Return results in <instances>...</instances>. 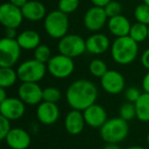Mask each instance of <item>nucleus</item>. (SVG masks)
Here are the masks:
<instances>
[{"instance_id":"1","label":"nucleus","mask_w":149,"mask_h":149,"mask_svg":"<svg viewBox=\"0 0 149 149\" xmlns=\"http://www.w3.org/2000/svg\"><path fill=\"white\" fill-rule=\"evenodd\" d=\"M98 98L97 86L86 79L76 80L68 87L65 99L72 109L84 111L86 108L96 103Z\"/></svg>"},{"instance_id":"2","label":"nucleus","mask_w":149,"mask_h":149,"mask_svg":"<svg viewBox=\"0 0 149 149\" xmlns=\"http://www.w3.org/2000/svg\"><path fill=\"white\" fill-rule=\"evenodd\" d=\"M139 43L132 39L130 36L116 38L110 46V54L116 63L127 65L134 61L138 56Z\"/></svg>"},{"instance_id":"3","label":"nucleus","mask_w":149,"mask_h":149,"mask_svg":"<svg viewBox=\"0 0 149 149\" xmlns=\"http://www.w3.org/2000/svg\"><path fill=\"white\" fill-rule=\"evenodd\" d=\"M100 137L105 143L123 142L128 137L130 127L127 120L120 116L108 118L105 124L99 129Z\"/></svg>"},{"instance_id":"4","label":"nucleus","mask_w":149,"mask_h":149,"mask_svg":"<svg viewBox=\"0 0 149 149\" xmlns=\"http://www.w3.org/2000/svg\"><path fill=\"white\" fill-rule=\"evenodd\" d=\"M70 21L66 13L57 10H52L44 19V29L47 35L52 39H61L68 34Z\"/></svg>"},{"instance_id":"5","label":"nucleus","mask_w":149,"mask_h":149,"mask_svg":"<svg viewBox=\"0 0 149 149\" xmlns=\"http://www.w3.org/2000/svg\"><path fill=\"white\" fill-rule=\"evenodd\" d=\"M19 80L22 83H39L45 77L47 64L37 59H27L17 68Z\"/></svg>"},{"instance_id":"6","label":"nucleus","mask_w":149,"mask_h":149,"mask_svg":"<svg viewBox=\"0 0 149 149\" xmlns=\"http://www.w3.org/2000/svg\"><path fill=\"white\" fill-rule=\"evenodd\" d=\"M57 48L59 53L70 58L79 57L87 51L86 40L77 34H66L64 37L59 39Z\"/></svg>"},{"instance_id":"7","label":"nucleus","mask_w":149,"mask_h":149,"mask_svg":"<svg viewBox=\"0 0 149 149\" xmlns=\"http://www.w3.org/2000/svg\"><path fill=\"white\" fill-rule=\"evenodd\" d=\"M21 51L17 39L3 37L0 40V68H13L21 57Z\"/></svg>"},{"instance_id":"8","label":"nucleus","mask_w":149,"mask_h":149,"mask_svg":"<svg viewBox=\"0 0 149 149\" xmlns=\"http://www.w3.org/2000/svg\"><path fill=\"white\" fill-rule=\"evenodd\" d=\"M47 70L56 79L68 78L74 70V58L59 53L52 56L47 62Z\"/></svg>"},{"instance_id":"9","label":"nucleus","mask_w":149,"mask_h":149,"mask_svg":"<svg viewBox=\"0 0 149 149\" xmlns=\"http://www.w3.org/2000/svg\"><path fill=\"white\" fill-rule=\"evenodd\" d=\"M100 85L102 89L108 94L116 95L122 93L126 87L125 78L120 72L114 70H108L100 78Z\"/></svg>"},{"instance_id":"10","label":"nucleus","mask_w":149,"mask_h":149,"mask_svg":"<svg viewBox=\"0 0 149 149\" xmlns=\"http://www.w3.org/2000/svg\"><path fill=\"white\" fill-rule=\"evenodd\" d=\"M25 19L22 8L13 5L10 2H5L0 6V23L4 28L17 29Z\"/></svg>"},{"instance_id":"11","label":"nucleus","mask_w":149,"mask_h":149,"mask_svg":"<svg viewBox=\"0 0 149 149\" xmlns=\"http://www.w3.org/2000/svg\"><path fill=\"white\" fill-rule=\"evenodd\" d=\"M108 22V17L103 7L93 6L86 11L84 15V26L90 32L97 33Z\"/></svg>"},{"instance_id":"12","label":"nucleus","mask_w":149,"mask_h":149,"mask_svg":"<svg viewBox=\"0 0 149 149\" xmlns=\"http://www.w3.org/2000/svg\"><path fill=\"white\" fill-rule=\"evenodd\" d=\"M26 112V103L19 97H7L0 102V114L10 120H17Z\"/></svg>"},{"instance_id":"13","label":"nucleus","mask_w":149,"mask_h":149,"mask_svg":"<svg viewBox=\"0 0 149 149\" xmlns=\"http://www.w3.org/2000/svg\"><path fill=\"white\" fill-rule=\"evenodd\" d=\"M17 93L19 99L28 105H38L43 101V89L38 83H22Z\"/></svg>"},{"instance_id":"14","label":"nucleus","mask_w":149,"mask_h":149,"mask_svg":"<svg viewBox=\"0 0 149 149\" xmlns=\"http://www.w3.org/2000/svg\"><path fill=\"white\" fill-rule=\"evenodd\" d=\"M59 107L57 103H53V102L42 101L40 104H38V107L36 109L37 120L46 126H50L57 122V120L59 118Z\"/></svg>"},{"instance_id":"15","label":"nucleus","mask_w":149,"mask_h":149,"mask_svg":"<svg viewBox=\"0 0 149 149\" xmlns=\"http://www.w3.org/2000/svg\"><path fill=\"white\" fill-rule=\"evenodd\" d=\"M83 114L86 125L93 129H100L108 120L106 110L103 106L97 103L92 104L91 106L86 108L83 111Z\"/></svg>"},{"instance_id":"16","label":"nucleus","mask_w":149,"mask_h":149,"mask_svg":"<svg viewBox=\"0 0 149 149\" xmlns=\"http://www.w3.org/2000/svg\"><path fill=\"white\" fill-rule=\"evenodd\" d=\"M4 141L11 149H27L31 145V135L22 128H13Z\"/></svg>"},{"instance_id":"17","label":"nucleus","mask_w":149,"mask_h":149,"mask_svg":"<svg viewBox=\"0 0 149 149\" xmlns=\"http://www.w3.org/2000/svg\"><path fill=\"white\" fill-rule=\"evenodd\" d=\"M85 118L83 111L77 109H72L64 118V128L70 135L77 136L83 132L85 128Z\"/></svg>"},{"instance_id":"18","label":"nucleus","mask_w":149,"mask_h":149,"mask_svg":"<svg viewBox=\"0 0 149 149\" xmlns=\"http://www.w3.org/2000/svg\"><path fill=\"white\" fill-rule=\"evenodd\" d=\"M111 44L107 36L101 33H94L86 39V50L94 55H100L110 48Z\"/></svg>"},{"instance_id":"19","label":"nucleus","mask_w":149,"mask_h":149,"mask_svg":"<svg viewBox=\"0 0 149 149\" xmlns=\"http://www.w3.org/2000/svg\"><path fill=\"white\" fill-rule=\"evenodd\" d=\"M22 13L24 17L30 22H39L47 15L45 5L38 0H29L22 7Z\"/></svg>"},{"instance_id":"20","label":"nucleus","mask_w":149,"mask_h":149,"mask_svg":"<svg viewBox=\"0 0 149 149\" xmlns=\"http://www.w3.org/2000/svg\"><path fill=\"white\" fill-rule=\"evenodd\" d=\"M131 27H132V25H131L130 21L123 15L110 17L107 22L108 30L112 35L116 36V38L129 36Z\"/></svg>"},{"instance_id":"21","label":"nucleus","mask_w":149,"mask_h":149,"mask_svg":"<svg viewBox=\"0 0 149 149\" xmlns=\"http://www.w3.org/2000/svg\"><path fill=\"white\" fill-rule=\"evenodd\" d=\"M22 49L25 50H35L41 44V37L39 33L34 30H25L19 33L17 37Z\"/></svg>"},{"instance_id":"22","label":"nucleus","mask_w":149,"mask_h":149,"mask_svg":"<svg viewBox=\"0 0 149 149\" xmlns=\"http://www.w3.org/2000/svg\"><path fill=\"white\" fill-rule=\"evenodd\" d=\"M136 107L137 118L140 122L148 123L149 122V93L143 92L135 102Z\"/></svg>"},{"instance_id":"23","label":"nucleus","mask_w":149,"mask_h":149,"mask_svg":"<svg viewBox=\"0 0 149 149\" xmlns=\"http://www.w3.org/2000/svg\"><path fill=\"white\" fill-rule=\"evenodd\" d=\"M19 76L13 68H0V87L8 89L17 83Z\"/></svg>"},{"instance_id":"24","label":"nucleus","mask_w":149,"mask_h":149,"mask_svg":"<svg viewBox=\"0 0 149 149\" xmlns=\"http://www.w3.org/2000/svg\"><path fill=\"white\" fill-rule=\"evenodd\" d=\"M148 33H149L148 26L145 25V24H141L136 22L131 27L129 36L134 41H136L137 43H141V42H144L146 39H148Z\"/></svg>"},{"instance_id":"25","label":"nucleus","mask_w":149,"mask_h":149,"mask_svg":"<svg viewBox=\"0 0 149 149\" xmlns=\"http://www.w3.org/2000/svg\"><path fill=\"white\" fill-rule=\"evenodd\" d=\"M118 116L124 118L127 122H130V120H134L135 118H137L135 103L127 101L126 103L122 104L120 109H118Z\"/></svg>"},{"instance_id":"26","label":"nucleus","mask_w":149,"mask_h":149,"mask_svg":"<svg viewBox=\"0 0 149 149\" xmlns=\"http://www.w3.org/2000/svg\"><path fill=\"white\" fill-rule=\"evenodd\" d=\"M108 70L107 64L101 59H93L89 64V72L92 76L96 78H101Z\"/></svg>"},{"instance_id":"27","label":"nucleus","mask_w":149,"mask_h":149,"mask_svg":"<svg viewBox=\"0 0 149 149\" xmlns=\"http://www.w3.org/2000/svg\"><path fill=\"white\" fill-rule=\"evenodd\" d=\"M134 17L138 23L149 26V5L144 2L137 5L134 10Z\"/></svg>"},{"instance_id":"28","label":"nucleus","mask_w":149,"mask_h":149,"mask_svg":"<svg viewBox=\"0 0 149 149\" xmlns=\"http://www.w3.org/2000/svg\"><path fill=\"white\" fill-rule=\"evenodd\" d=\"M51 50L45 44H40L35 50H34V58L39 61L46 63L49 61V59L51 58Z\"/></svg>"},{"instance_id":"29","label":"nucleus","mask_w":149,"mask_h":149,"mask_svg":"<svg viewBox=\"0 0 149 149\" xmlns=\"http://www.w3.org/2000/svg\"><path fill=\"white\" fill-rule=\"evenodd\" d=\"M61 99V91L55 87H46L43 89V101L57 103Z\"/></svg>"},{"instance_id":"30","label":"nucleus","mask_w":149,"mask_h":149,"mask_svg":"<svg viewBox=\"0 0 149 149\" xmlns=\"http://www.w3.org/2000/svg\"><path fill=\"white\" fill-rule=\"evenodd\" d=\"M80 5V0H59L58 9L62 13L70 15L77 10Z\"/></svg>"},{"instance_id":"31","label":"nucleus","mask_w":149,"mask_h":149,"mask_svg":"<svg viewBox=\"0 0 149 149\" xmlns=\"http://www.w3.org/2000/svg\"><path fill=\"white\" fill-rule=\"evenodd\" d=\"M103 8H104V10H105V13L108 19L116 17V15H122L123 6L120 2H118L116 0H111V1H110L105 7H103Z\"/></svg>"},{"instance_id":"32","label":"nucleus","mask_w":149,"mask_h":149,"mask_svg":"<svg viewBox=\"0 0 149 149\" xmlns=\"http://www.w3.org/2000/svg\"><path fill=\"white\" fill-rule=\"evenodd\" d=\"M10 122H11L10 120H8L5 116L0 114V139L1 140H5L8 133L13 129L11 128Z\"/></svg>"},{"instance_id":"33","label":"nucleus","mask_w":149,"mask_h":149,"mask_svg":"<svg viewBox=\"0 0 149 149\" xmlns=\"http://www.w3.org/2000/svg\"><path fill=\"white\" fill-rule=\"evenodd\" d=\"M141 94L142 93H141L139 89H137L135 87H130L125 91V97H126L127 101L135 103L138 100V98L140 97Z\"/></svg>"},{"instance_id":"34","label":"nucleus","mask_w":149,"mask_h":149,"mask_svg":"<svg viewBox=\"0 0 149 149\" xmlns=\"http://www.w3.org/2000/svg\"><path fill=\"white\" fill-rule=\"evenodd\" d=\"M141 63L145 68L149 70V48H147L141 55Z\"/></svg>"},{"instance_id":"35","label":"nucleus","mask_w":149,"mask_h":149,"mask_svg":"<svg viewBox=\"0 0 149 149\" xmlns=\"http://www.w3.org/2000/svg\"><path fill=\"white\" fill-rule=\"evenodd\" d=\"M4 37L10 38V39H17V29H15V28H5Z\"/></svg>"},{"instance_id":"36","label":"nucleus","mask_w":149,"mask_h":149,"mask_svg":"<svg viewBox=\"0 0 149 149\" xmlns=\"http://www.w3.org/2000/svg\"><path fill=\"white\" fill-rule=\"evenodd\" d=\"M142 88L143 91L149 93V70L145 74L144 78L142 80Z\"/></svg>"},{"instance_id":"37","label":"nucleus","mask_w":149,"mask_h":149,"mask_svg":"<svg viewBox=\"0 0 149 149\" xmlns=\"http://www.w3.org/2000/svg\"><path fill=\"white\" fill-rule=\"evenodd\" d=\"M111 0H91V2L93 3L94 6H99V7H105Z\"/></svg>"},{"instance_id":"38","label":"nucleus","mask_w":149,"mask_h":149,"mask_svg":"<svg viewBox=\"0 0 149 149\" xmlns=\"http://www.w3.org/2000/svg\"><path fill=\"white\" fill-rule=\"evenodd\" d=\"M28 1H29V0H9V2L13 3V4L15 5V6L19 7V8H22Z\"/></svg>"},{"instance_id":"39","label":"nucleus","mask_w":149,"mask_h":149,"mask_svg":"<svg viewBox=\"0 0 149 149\" xmlns=\"http://www.w3.org/2000/svg\"><path fill=\"white\" fill-rule=\"evenodd\" d=\"M7 97H8V96H7V94H6V89L0 87V102L4 101Z\"/></svg>"},{"instance_id":"40","label":"nucleus","mask_w":149,"mask_h":149,"mask_svg":"<svg viewBox=\"0 0 149 149\" xmlns=\"http://www.w3.org/2000/svg\"><path fill=\"white\" fill-rule=\"evenodd\" d=\"M102 149H120V147L116 143H106Z\"/></svg>"},{"instance_id":"41","label":"nucleus","mask_w":149,"mask_h":149,"mask_svg":"<svg viewBox=\"0 0 149 149\" xmlns=\"http://www.w3.org/2000/svg\"><path fill=\"white\" fill-rule=\"evenodd\" d=\"M127 149H146L142 146H131V147H128Z\"/></svg>"},{"instance_id":"42","label":"nucleus","mask_w":149,"mask_h":149,"mask_svg":"<svg viewBox=\"0 0 149 149\" xmlns=\"http://www.w3.org/2000/svg\"><path fill=\"white\" fill-rule=\"evenodd\" d=\"M143 2H144V3H145V4L149 5V0H143Z\"/></svg>"},{"instance_id":"43","label":"nucleus","mask_w":149,"mask_h":149,"mask_svg":"<svg viewBox=\"0 0 149 149\" xmlns=\"http://www.w3.org/2000/svg\"><path fill=\"white\" fill-rule=\"evenodd\" d=\"M147 143H148V145H149V132H148V134H147Z\"/></svg>"},{"instance_id":"44","label":"nucleus","mask_w":149,"mask_h":149,"mask_svg":"<svg viewBox=\"0 0 149 149\" xmlns=\"http://www.w3.org/2000/svg\"><path fill=\"white\" fill-rule=\"evenodd\" d=\"M148 28H149V26H148ZM148 40H149V33H148Z\"/></svg>"}]
</instances>
